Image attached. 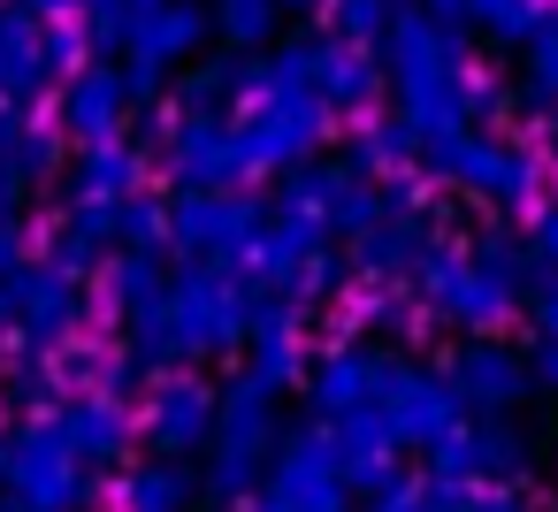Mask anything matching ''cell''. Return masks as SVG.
I'll return each mask as SVG.
<instances>
[{
    "mask_svg": "<svg viewBox=\"0 0 558 512\" xmlns=\"http://www.w3.org/2000/svg\"><path fill=\"white\" fill-rule=\"evenodd\" d=\"M77 131H108L116 123V93H108V77H93V85H77Z\"/></svg>",
    "mask_w": 558,
    "mask_h": 512,
    "instance_id": "6da1fadb",
    "label": "cell"
}]
</instances>
